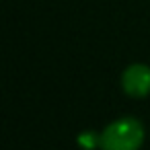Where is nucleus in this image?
<instances>
[{
	"instance_id": "obj_1",
	"label": "nucleus",
	"mask_w": 150,
	"mask_h": 150,
	"mask_svg": "<svg viewBox=\"0 0 150 150\" xmlns=\"http://www.w3.org/2000/svg\"><path fill=\"white\" fill-rule=\"evenodd\" d=\"M142 142H144V125L136 117L115 119L99 134L101 150H140Z\"/></svg>"
},
{
	"instance_id": "obj_2",
	"label": "nucleus",
	"mask_w": 150,
	"mask_h": 150,
	"mask_svg": "<svg viewBox=\"0 0 150 150\" xmlns=\"http://www.w3.org/2000/svg\"><path fill=\"white\" fill-rule=\"evenodd\" d=\"M121 86H123V93L134 99L146 97L150 93V66L146 64L127 66L121 74Z\"/></svg>"
},
{
	"instance_id": "obj_3",
	"label": "nucleus",
	"mask_w": 150,
	"mask_h": 150,
	"mask_svg": "<svg viewBox=\"0 0 150 150\" xmlns=\"http://www.w3.org/2000/svg\"><path fill=\"white\" fill-rule=\"evenodd\" d=\"M78 144L84 146V148H97L99 146V134H93V132H84L78 136Z\"/></svg>"
}]
</instances>
